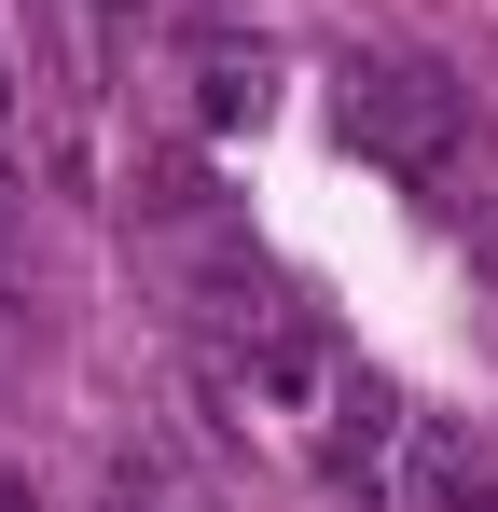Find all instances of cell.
<instances>
[{
    "mask_svg": "<svg viewBox=\"0 0 498 512\" xmlns=\"http://www.w3.org/2000/svg\"><path fill=\"white\" fill-rule=\"evenodd\" d=\"M402 499H415V512H498V457H485V443H457V429H415Z\"/></svg>",
    "mask_w": 498,
    "mask_h": 512,
    "instance_id": "7a4b0ae2",
    "label": "cell"
},
{
    "mask_svg": "<svg viewBox=\"0 0 498 512\" xmlns=\"http://www.w3.org/2000/svg\"><path fill=\"white\" fill-rule=\"evenodd\" d=\"M194 111H208V125H263V56L208 42V56H194Z\"/></svg>",
    "mask_w": 498,
    "mask_h": 512,
    "instance_id": "3957f363",
    "label": "cell"
},
{
    "mask_svg": "<svg viewBox=\"0 0 498 512\" xmlns=\"http://www.w3.org/2000/svg\"><path fill=\"white\" fill-rule=\"evenodd\" d=\"M28 277V236H14V194H0V291Z\"/></svg>",
    "mask_w": 498,
    "mask_h": 512,
    "instance_id": "5b68a950",
    "label": "cell"
},
{
    "mask_svg": "<svg viewBox=\"0 0 498 512\" xmlns=\"http://www.w3.org/2000/svg\"><path fill=\"white\" fill-rule=\"evenodd\" d=\"M97 512H166V485L139 471V457H111V471H97Z\"/></svg>",
    "mask_w": 498,
    "mask_h": 512,
    "instance_id": "277c9868",
    "label": "cell"
},
{
    "mask_svg": "<svg viewBox=\"0 0 498 512\" xmlns=\"http://www.w3.org/2000/svg\"><path fill=\"white\" fill-rule=\"evenodd\" d=\"M0 111H14V42H0Z\"/></svg>",
    "mask_w": 498,
    "mask_h": 512,
    "instance_id": "8992f818",
    "label": "cell"
},
{
    "mask_svg": "<svg viewBox=\"0 0 498 512\" xmlns=\"http://www.w3.org/2000/svg\"><path fill=\"white\" fill-rule=\"evenodd\" d=\"M346 139H360L374 167H402V180H457V153H471V84L429 70V56H360V70H346Z\"/></svg>",
    "mask_w": 498,
    "mask_h": 512,
    "instance_id": "6da1fadb",
    "label": "cell"
}]
</instances>
